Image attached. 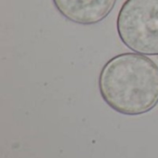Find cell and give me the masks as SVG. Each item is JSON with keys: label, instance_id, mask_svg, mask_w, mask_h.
Masks as SVG:
<instances>
[{"label": "cell", "instance_id": "6da1fadb", "mask_svg": "<svg viewBox=\"0 0 158 158\" xmlns=\"http://www.w3.org/2000/svg\"><path fill=\"white\" fill-rule=\"evenodd\" d=\"M100 94L114 111L143 115L158 104V66L138 53H122L109 59L98 78Z\"/></svg>", "mask_w": 158, "mask_h": 158}, {"label": "cell", "instance_id": "7a4b0ae2", "mask_svg": "<svg viewBox=\"0 0 158 158\" xmlns=\"http://www.w3.org/2000/svg\"><path fill=\"white\" fill-rule=\"evenodd\" d=\"M117 31L130 50L158 56V0H126L118 14Z\"/></svg>", "mask_w": 158, "mask_h": 158}, {"label": "cell", "instance_id": "3957f363", "mask_svg": "<svg viewBox=\"0 0 158 158\" xmlns=\"http://www.w3.org/2000/svg\"><path fill=\"white\" fill-rule=\"evenodd\" d=\"M118 0H52L59 14L80 25L103 21L114 9Z\"/></svg>", "mask_w": 158, "mask_h": 158}]
</instances>
